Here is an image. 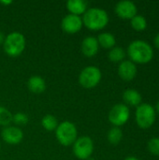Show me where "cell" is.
Instances as JSON below:
<instances>
[{
    "instance_id": "obj_24",
    "label": "cell",
    "mask_w": 159,
    "mask_h": 160,
    "mask_svg": "<svg viewBox=\"0 0 159 160\" xmlns=\"http://www.w3.org/2000/svg\"><path fill=\"white\" fill-rule=\"evenodd\" d=\"M147 147L152 155L159 157V138H152L148 142Z\"/></svg>"
},
{
    "instance_id": "obj_12",
    "label": "cell",
    "mask_w": 159,
    "mask_h": 160,
    "mask_svg": "<svg viewBox=\"0 0 159 160\" xmlns=\"http://www.w3.org/2000/svg\"><path fill=\"white\" fill-rule=\"evenodd\" d=\"M136 64L130 60H124L119 64L118 75L124 81H132L137 75Z\"/></svg>"
},
{
    "instance_id": "obj_20",
    "label": "cell",
    "mask_w": 159,
    "mask_h": 160,
    "mask_svg": "<svg viewBox=\"0 0 159 160\" xmlns=\"http://www.w3.org/2000/svg\"><path fill=\"white\" fill-rule=\"evenodd\" d=\"M107 138L111 144H113V145L119 144L123 139V131L119 128L113 127L109 130Z\"/></svg>"
},
{
    "instance_id": "obj_16",
    "label": "cell",
    "mask_w": 159,
    "mask_h": 160,
    "mask_svg": "<svg viewBox=\"0 0 159 160\" xmlns=\"http://www.w3.org/2000/svg\"><path fill=\"white\" fill-rule=\"evenodd\" d=\"M123 99L125 101V103L129 106H133V107H138L140 104H142V95L140 94V92H138L135 89H127L124 94H123Z\"/></svg>"
},
{
    "instance_id": "obj_26",
    "label": "cell",
    "mask_w": 159,
    "mask_h": 160,
    "mask_svg": "<svg viewBox=\"0 0 159 160\" xmlns=\"http://www.w3.org/2000/svg\"><path fill=\"white\" fill-rule=\"evenodd\" d=\"M4 40H5V35L0 31V45L4 43Z\"/></svg>"
},
{
    "instance_id": "obj_11",
    "label": "cell",
    "mask_w": 159,
    "mask_h": 160,
    "mask_svg": "<svg viewBox=\"0 0 159 160\" xmlns=\"http://www.w3.org/2000/svg\"><path fill=\"white\" fill-rule=\"evenodd\" d=\"M137 6L132 1L123 0L118 2L115 6V13L122 19L131 20L137 15Z\"/></svg>"
},
{
    "instance_id": "obj_29",
    "label": "cell",
    "mask_w": 159,
    "mask_h": 160,
    "mask_svg": "<svg viewBox=\"0 0 159 160\" xmlns=\"http://www.w3.org/2000/svg\"><path fill=\"white\" fill-rule=\"evenodd\" d=\"M125 160H140L139 158H137L136 157H127Z\"/></svg>"
},
{
    "instance_id": "obj_4",
    "label": "cell",
    "mask_w": 159,
    "mask_h": 160,
    "mask_svg": "<svg viewBox=\"0 0 159 160\" xmlns=\"http://www.w3.org/2000/svg\"><path fill=\"white\" fill-rule=\"evenodd\" d=\"M55 135L58 142L61 145L69 146L72 145L78 139V130L73 123L69 121H64L56 128Z\"/></svg>"
},
{
    "instance_id": "obj_18",
    "label": "cell",
    "mask_w": 159,
    "mask_h": 160,
    "mask_svg": "<svg viewBox=\"0 0 159 160\" xmlns=\"http://www.w3.org/2000/svg\"><path fill=\"white\" fill-rule=\"evenodd\" d=\"M108 57L113 63H121L126 57V52L121 47H113L110 50Z\"/></svg>"
},
{
    "instance_id": "obj_2",
    "label": "cell",
    "mask_w": 159,
    "mask_h": 160,
    "mask_svg": "<svg viewBox=\"0 0 159 160\" xmlns=\"http://www.w3.org/2000/svg\"><path fill=\"white\" fill-rule=\"evenodd\" d=\"M82 23L90 30L97 31L105 28L110 21L106 10L99 8H89L82 16Z\"/></svg>"
},
{
    "instance_id": "obj_31",
    "label": "cell",
    "mask_w": 159,
    "mask_h": 160,
    "mask_svg": "<svg viewBox=\"0 0 159 160\" xmlns=\"http://www.w3.org/2000/svg\"><path fill=\"white\" fill-rule=\"evenodd\" d=\"M0 149H1V145H0Z\"/></svg>"
},
{
    "instance_id": "obj_1",
    "label": "cell",
    "mask_w": 159,
    "mask_h": 160,
    "mask_svg": "<svg viewBox=\"0 0 159 160\" xmlns=\"http://www.w3.org/2000/svg\"><path fill=\"white\" fill-rule=\"evenodd\" d=\"M130 61L137 64H147L154 57L153 47L144 40H134L127 48Z\"/></svg>"
},
{
    "instance_id": "obj_3",
    "label": "cell",
    "mask_w": 159,
    "mask_h": 160,
    "mask_svg": "<svg viewBox=\"0 0 159 160\" xmlns=\"http://www.w3.org/2000/svg\"><path fill=\"white\" fill-rule=\"evenodd\" d=\"M26 46L24 36L20 32H11L5 37L3 48L5 52L10 57H17L21 55Z\"/></svg>"
},
{
    "instance_id": "obj_15",
    "label": "cell",
    "mask_w": 159,
    "mask_h": 160,
    "mask_svg": "<svg viewBox=\"0 0 159 160\" xmlns=\"http://www.w3.org/2000/svg\"><path fill=\"white\" fill-rule=\"evenodd\" d=\"M28 89L35 94H41L46 90V82L40 76L35 75L28 79L27 82Z\"/></svg>"
},
{
    "instance_id": "obj_5",
    "label": "cell",
    "mask_w": 159,
    "mask_h": 160,
    "mask_svg": "<svg viewBox=\"0 0 159 160\" xmlns=\"http://www.w3.org/2000/svg\"><path fill=\"white\" fill-rule=\"evenodd\" d=\"M135 117L137 125L142 129H147L155 124L157 112L151 104L142 103L137 107Z\"/></svg>"
},
{
    "instance_id": "obj_22",
    "label": "cell",
    "mask_w": 159,
    "mask_h": 160,
    "mask_svg": "<svg viewBox=\"0 0 159 160\" xmlns=\"http://www.w3.org/2000/svg\"><path fill=\"white\" fill-rule=\"evenodd\" d=\"M12 113L6 109L5 107L0 106V126L8 127L10 123H12Z\"/></svg>"
},
{
    "instance_id": "obj_19",
    "label": "cell",
    "mask_w": 159,
    "mask_h": 160,
    "mask_svg": "<svg viewBox=\"0 0 159 160\" xmlns=\"http://www.w3.org/2000/svg\"><path fill=\"white\" fill-rule=\"evenodd\" d=\"M58 125L59 124H58V121H57L56 117L52 115V114H47V115L43 116V118L41 120V126L47 131L55 130L56 128L58 127Z\"/></svg>"
},
{
    "instance_id": "obj_21",
    "label": "cell",
    "mask_w": 159,
    "mask_h": 160,
    "mask_svg": "<svg viewBox=\"0 0 159 160\" xmlns=\"http://www.w3.org/2000/svg\"><path fill=\"white\" fill-rule=\"evenodd\" d=\"M131 26L136 31H143L147 27V20L142 15H136L131 19Z\"/></svg>"
},
{
    "instance_id": "obj_14",
    "label": "cell",
    "mask_w": 159,
    "mask_h": 160,
    "mask_svg": "<svg viewBox=\"0 0 159 160\" xmlns=\"http://www.w3.org/2000/svg\"><path fill=\"white\" fill-rule=\"evenodd\" d=\"M66 7L70 14L80 16L88 9V3L84 0H68L66 3Z\"/></svg>"
},
{
    "instance_id": "obj_23",
    "label": "cell",
    "mask_w": 159,
    "mask_h": 160,
    "mask_svg": "<svg viewBox=\"0 0 159 160\" xmlns=\"http://www.w3.org/2000/svg\"><path fill=\"white\" fill-rule=\"evenodd\" d=\"M28 116L24 112H16L12 115V122L17 126H25L28 123Z\"/></svg>"
},
{
    "instance_id": "obj_13",
    "label": "cell",
    "mask_w": 159,
    "mask_h": 160,
    "mask_svg": "<svg viewBox=\"0 0 159 160\" xmlns=\"http://www.w3.org/2000/svg\"><path fill=\"white\" fill-rule=\"evenodd\" d=\"M98 49H99V44L97 38L95 37L88 36L82 41V45H81L82 52L87 57L95 56L97 53Z\"/></svg>"
},
{
    "instance_id": "obj_10",
    "label": "cell",
    "mask_w": 159,
    "mask_h": 160,
    "mask_svg": "<svg viewBox=\"0 0 159 160\" xmlns=\"http://www.w3.org/2000/svg\"><path fill=\"white\" fill-rule=\"evenodd\" d=\"M1 136H2L3 141L7 142V144L16 145V144H19L22 141L23 132L18 127L8 126L3 128L1 132Z\"/></svg>"
},
{
    "instance_id": "obj_8",
    "label": "cell",
    "mask_w": 159,
    "mask_h": 160,
    "mask_svg": "<svg viewBox=\"0 0 159 160\" xmlns=\"http://www.w3.org/2000/svg\"><path fill=\"white\" fill-rule=\"evenodd\" d=\"M130 116V112L126 104L119 103L114 105L109 112V121L114 127L119 128L127 123Z\"/></svg>"
},
{
    "instance_id": "obj_6",
    "label": "cell",
    "mask_w": 159,
    "mask_h": 160,
    "mask_svg": "<svg viewBox=\"0 0 159 160\" xmlns=\"http://www.w3.org/2000/svg\"><path fill=\"white\" fill-rule=\"evenodd\" d=\"M101 77V71L97 67L88 66L81 71L79 75V82L83 88L91 89L99 83Z\"/></svg>"
},
{
    "instance_id": "obj_17",
    "label": "cell",
    "mask_w": 159,
    "mask_h": 160,
    "mask_svg": "<svg viewBox=\"0 0 159 160\" xmlns=\"http://www.w3.org/2000/svg\"><path fill=\"white\" fill-rule=\"evenodd\" d=\"M99 46H101L104 49H112L113 47H115L116 44V38L115 37L108 32H103L101 34L98 35V37L97 38Z\"/></svg>"
},
{
    "instance_id": "obj_27",
    "label": "cell",
    "mask_w": 159,
    "mask_h": 160,
    "mask_svg": "<svg viewBox=\"0 0 159 160\" xmlns=\"http://www.w3.org/2000/svg\"><path fill=\"white\" fill-rule=\"evenodd\" d=\"M12 3V1L11 0H9V1H4V0H1L0 1V4H2V5H10Z\"/></svg>"
},
{
    "instance_id": "obj_30",
    "label": "cell",
    "mask_w": 159,
    "mask_h": 160,
    "mask_svg": "<svg viewBox=\"0 0 159 160\" xmlns=\"http://www.w3.org/2000/svg\"><path fill=\"white\" fill-rule=\"evenodd\" d=\"M86 160H96V159H95L94 158H92V157H91V158H87V159H86Z\"/></svg>"
},
{
    "instance_id": "obj_28",
    "label": "cell",
    "mask_w": 159,
    "mask_h": 160,
    "mask_svg": "<svg viewBox=\"0 0 159 160\" xmlns=\"http://www.w3.org/2000/svg\"><path fill=\"white\" fill-rule=\"evenodd\" d=\"M155 110H156V112H157V113H158V114H159V101H157V102Z\"/></svg>"
},
{
    "instance_id": "obj_9",
    "label": "cell",
    "mask_w": 159,
    "mask_h": 160,
    "mask_svg": "<svg viewBox=\"0 0 159 160\" xmlns=\"http://www.w3.org/2000/svg\"><path fill=\"white\" fill-rule=\"evenodd\" d=\"M82 19L81 16L74 15V14H67L66 15L61 22V27L64 32L67 34H76L78 33L82 27Z\"/></svg>"
},
{
    "instance_id": "obj_7",
    "label": "cell",
    "mask_w": 159,
    "mask_h": 160,
    "mask_svg": "<svg viewBox=\"0 0 159 160\" xmlns=\"http://www.w3.org/2000/svg\"><path fill=\"white\" fill-rule=\"evenodd\" d=\"M72 146L74 156L81 160H86L91 158L94 152L93 140L88 136H82L78 138L72 144Z\"/></svg>"
},
{
    "instance_id": "obj_25",
    "label": "cell",
    "mask_w": 159,
    "mask_h": 160,
    "mask_svg": "<svg viewBox=\"0 0 159 160\" xmlns=\"http://www.w3.org/2000/svg\"><path fill=\"white\" fill-rule=\"evenodd\" d=\"M154 44H155V46L159 49V33L155 37V38H154Z\"/></svg>"
}]
</instances>
